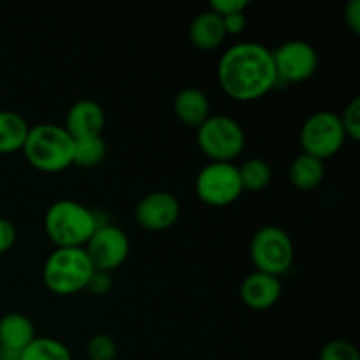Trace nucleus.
<instances>
[{"instance_id": "nucleus-5", "label": "nucleus", "mask_w": 360, "mask_h": 360, "mask_svg": "<svg viewBox=\"0 0 360 360\" xmlns=\"http://www.w3.org/2000/svg\"><path fill=\"white\" fill-rule=\"evenodd\" d=\"M250 257H252L255 271L280 278L288 273L294 264V243L281 227L266 225L259 229L252 238Z\"/></svg>"}, {"instance_id": "nucleus-21", "label": "nucleus", "mask_w": 360, "mask_h": 360, "mask_svg": "<svg viewBox=\"0 0 360 360\" xmlns=\"http://www.w3.org/2000/svg\"><path fill=\"white\" fill-rule=\"evenodd\" d=\"M105 155H108V144L102 136L74 139V165L97 167Z\"/></svg>"}, {"instance_id": "nucleus-9", "label": "nucleus", "mask_w": 360, "mask_h": 360, "mask_svg": "<svg viewBox=\"0 0 360 360\" xmlns=\"http://www.w3.org/2000/svg\"><path fill=\"white\" fill-rule=\"evenodd\" d=\"M83 248L94 269L109 274L125 264L130 253V241L127 232L116 225L101 224Z\"/></svg>"}, {"instance_id": "nucleus-12", "label": "nucleus", "mask_w": 360, "mask_h": 360, "mask_svg": "<svg viewBox=\"0 0 360 360\" xmlns=\"http://www.w3.org/2000/svg\"><path fill=\"white\" fill-rule=\"evenodd\" d=\"M281 292L283 287L280 278L255 271L243 280L239 287V297L246 308L253 311H267L280 301Z\"/></svg>"}, {"instance_id": "nucleus-17", "label": "nucleus", "mask_w": 360, "mask_h": 360, "mask_svg": "<svg viewBox=\"0 0 360 360\" xmlns=\"http://www.w3.org/2000/svg\"><path fill=\"white\" fill-rule=\"evenodd\" d=\"M323 176H326L323 162L306 153L297 155L288 167V179L295 188L302 192L319 188L323 181Z\"/></svg>"}, {"instance_id": "nucleus-3", "label": "nucleus", "mask_w": 360, "mask_h": 360, "mask_svg": "<svg viewBox=\"0 0 360 360\" xmlns=\"http://www.w3.org/2000/svg\"><path fill=\"white\" fill-rule=\"evenodd\" d=\"M98 225L94 211L70 199L56 200L44 214V231L56 248H83Z\"/></svg>"}, {"instance_id": "nucleus-10", "label": "nucleus", "mask_w": 360, "mask_h": 360, "mask_svg": "<svg viewBox=\"0 0 360 360\" xmlns=\"http://www.w3.org/2000/svg\"><path fill=\"white\" fill-rule=\"evenodd\" d=\"M278 81L302 83L319 69V53L309 42L301 39L285 41L273 51Z\"/></svg>"}, {"instance_id": "nucleus-8", "label": "nucleus", "mask_w": 360, "mask_h": 360, "mask_svg": "<svg viewBox=\"0 0 360 360\" xmlns=\"http://www.w3.org/2000/svg\"><path fill=\"white\" fill-rule=\"evenodd\" d=\"M195 193L207 206H231L243 193L238 165L232 162H210L204 165L195 178Z\"/></svg>"}, {"instance_id": "nucleus-7", "label": "nucleus", "mask_w": 360, "mask_h": 360, "mask_svg": "<svg viewBox=\"0 0 360 360\" xmlns=\"http://www.w3.org/2000/svg\"><path fill=\"white\" fill-rule=\"evenodd\" d=\"M347 136L340 115L333 111H316L306 118L299 132L302 153L326 162L343 148Z\"/></svg>"}, {"instance_id": "nucleus-25", "label": "nucleus", "mask_w": 360, "mask_h": 360, "mask_svg": "<svg viewBox=\"0 0 360 360\" xmlns=\"http://www.w3.org/2000/svg\"><path fill=\"white\" fill-rule=\"evenodd\" d=\"M248 6V0H211L210 2V9L221 18L229 14L245 13Z\"/></svg>"}, {"instance_id": "nucleus-28", "label": "nucleus", "mask_w": 360, "mask_h": 360, "mask_svg": "<svg viewBox=\"0 0 360 360\" xmlns=\"http://www.w3.org/2000/svg\"><path fill=\"white\" fill-rule=\"evenodd\" d=\"M345 21L355 35L360 34V0H350L345 7Z\"/></svg>"}, {"instance_id": "nucleus-16", "label": "nucleus", "mask_w": 360, "mask_h": 360, "mask_svg": "<svg viewBox=\"0 0 360 360\" xmlns=\"http://www.w3.org/2000/svg\"><path fill=\"white\" fill-rule=\"evenodd\" d=\"M172 111L183 125L199 129L211 116L210 98L199 88H185L174 97Z\"/></svg>"}, {"instance_id": "nucleus-19", "label": "nucleus", "mask_w": 360, "mask_h": 360, "mask_svg": "<svg viewBox=\"0 0 360 360\" xmlns=\"http://www.w3.org/2000/svg\"><path fill=\"white\" fill-rule=\"evenodd\" d=\"M239 179H241L243 192H262L269 186L273 179V169L262 158H250L239 165Z\"/></svg>"}, {"instance_id": "nucleus-24", "label": "nucleus", "mask_w": 360, "mask_h": 360, "mask_svg": "<svg viewBox=\"0 0 360 360\" xmlns=\"http://www.w3.org/2000/svg\"><path fill=\"white\" fill-rule=\"evenodd\" d=\"M319 360H360V354L350 341L333 340L322 348Z\"/></svg>"}, {"instance_id": "nucleus-23", "label": "nucleus", "mask_w": 360, "mask_h": 360, "mask_svg": "<svg viewBox=\"0 0 360 360\" xmlns=\"http://www.w3.org/2000/svg\"><path fill=\"white\" fill-rule=\"evenodd\" d=\"M341 127L345 130L347 139L357 143L360 139V98L354 97L347 105H345L343 112L340 115Z\"/></svg>"}, {"instance_id": "nucleus-29", "label": "nucleus", "mask_w": 360, "mask_h": 360, "mask_svg": "<svg viewBox=\"0 0 360 360\" xmlns=\"http://www.w3.org/2000/svg\"><path fill=\"white\" fill-rule=\"evenodd\" d=\"M0 360H11V359H6V357H2V355H0Z\"/></svg>"}, {"instance_id": "nucleus-27", "label": "nucleus", "mask_w": 360, "mask_h": 360, "mask_svg": "<svg viewBox=\"0 0 360 360\" xmlns=\"http://www.w3.org/2000/svg\"><path fill=\"white\" fill-rule=\"evenodd\" d=\"M221 20H224L225 34L227 35L241 34V32L246 28V23H248V18H246L245 13L229 14V16H224Z\"/></svg>"}, {"instance_id": "nucleus-11", "label": "nucleus", "mask_w": 360, "mask_h": 360, "mask_svg": "<svg viewBox=\"0 0 360 360\" xmlns=\"http://www.w3.org/2000/svg\"><path fill=\"white\" fill-rule=\"evenodd\" d=\"M181 206L172 193L158 190L144 195L136 207V220L141 229L150 232H162L178 221Z\"/></svg>"}, {"instance_id": "nucleus-20", "label": "nucleus", "mask_w": 360, "mask_h": 360, "mask_svg": "<svg viewBox=\"0 0 360 360\" xmlns=\"http://www.w3.org/2000/svg\"><path fill=\"white\" fill-rule=\"evenodd\" d=\"M18 360H72V354L55 338H35L20 354Z\"/></svg>"}, {"instance_id": "nucleus-15", "label": "nucleus", "mask_w": 360, "mask_h": 360, "mask_svg": "<svg viewBox=\"0 0 360 360\" xmlns=\"http://www.w3.org/2000/svg\"><path fill=\"white\" fill-rule=\"evenodd\" d=\"M225 37L227 34H225L224 20L211 9L197 14L188 27L190 44L200 51L217 49L225 41Z\"/></svg>"}, {"instance_id": "nucleus-6", "label": "nucleus", "mask_w": 360, "mask_h": 360, "mask_svg": "<svg viewBox=\"0 0 360 360\" xmlns=\"http://www.w3.org/2000/svg\"><path fill=\"white\" fill-rule=\"evenodd\" d=\"M197 144L211 162H232L245 150L246 134L231 116H210L197 129Z\"/></svg>"}, {"instance_id": "nucleus-22", "label": "nucleus", "mask_w": 360, "mask_h": 360, "mask_svg": "<svg viewBox=\"0 0 360 360\" xmlns=\"http://www.w3.org/2000/svg\"><path fill=\"white\" fill-rule=\"evenodd\" d=\"M116 352L115 340L108 334H95L88 340L86 355L90 360H115Z\"/></svg>"}, {"instance_id": "nucleus-1", "label": "nucleus", "mask_w": 360, "mask_h": 360, "mask_svg": "<svg viewBox=\"0 0 360 360\" xmlns=\"http://www.w3.org/2000/svg\"><path fill=\"white\" fill-rule=\"evenodd\" d=\"M221 90L238 102H252L278 83L273 51L260 42L234 44L220 56L217 69Z\"/></svg>"}, {"instance_id": "nucleus-13", "label": "nucleus", "mask_w": 360, "mask_h": 360, "mask_svg": "<svg viewBox=\"0 0 360 360\" xmlns=\"http://www.w3.org/2000/svg\"><path fill=\"white\" fill-rule=\"evenodd\" d=\"M105 127V111L98 102L91 98H83L72 104L65 118L63 129L72 139L102 136Z\"/></svg>"}, {"instance_id": "nucleus-18", "label": "nucleus", "mask_w": 360, "mask_h": 360, "mask_svg": "<svg viewBox=\"0 0 360 360\" xmlns=\"http://www.w3.org/2000/svg\"><path fill=\"white\" fill-rule=\"evenodd\" d=\"M28 130L30 127L23 116L14 111H0V155L23 150Z\"/></svg>"}, {"instance_id": "nucleus-2", "label": "nucleus", "mask_w": 360, "mask_h": 360, "mask_svg": "<svg viewBox=\"0 0 360 360\" xmlns=\"http://www.w3.org/2000/svg\"><path fill=\"white\" fill-rule=\"evenodd\" d=\"M23 155L35 171L56 174L74 165V139L62 125L41 123L28 130Z\"/></svg>"}, {"instance_id": "nucleus-4", "label": "nucleus", "mask_w": 360, "mask_h": 360, "mask_svg": "<svg viewBox=\"0 0 360 360\" xmlns=\"http://www.w3.org/2000/svg\"><path fill=\"white\" fill-rule=\"evenodd\" d=\"M94 274L95 269L84 248H56L42 267V281L56 295H72L84 290Z\"/></svg>"}, {"instance_id": "nucleus-26", "label": "nucleus", "mask_w": 360, "mask_h": 360, "mask_svg": "<svg viewBox=\"0 0 360 360\" xmlns=\"http://www.w3.org/2000/svg\"><path fill=\"white\" fill-rule=\"evenodd\" d=\"M16 243V227L7 218H0V253L9 252Z\"/></svg>"}, {"instance_id": "nucleus-14", "label": "nucleus", "mask_w": 360, "mask_h": 360, "mask_svg": "<svg viewBox=\"0 0 360 360\" xmlns=\"http://www.w3.org/2000/svg\"><path fill=\"white\" fill-rule=\"evenodd\" d=\"M34 323L23 313H7L0 319V355L18 360L21 352L35 340Z\"/></svg>"}]
</instances>
